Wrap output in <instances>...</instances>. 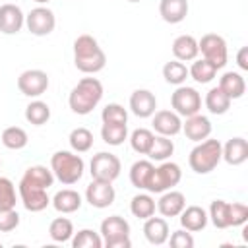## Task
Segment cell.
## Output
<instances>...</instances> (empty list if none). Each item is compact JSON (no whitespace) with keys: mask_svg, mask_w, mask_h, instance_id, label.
<instances>
[{"mask_svg":"<svg viewBox=\"0 0 248 248\" xmlns=\"http://www.w3.org/2000/svg\"><path fill=\"white\" fill-rule=\"evenodd\" d=\"M205 108L211 112V114H225L229 108H231V99L219 89V87H211L207 93H205Z\"/></svg>","mask_w":248,"mask_h":248,"instance_id":"cell-29","label":"cell"},{"mask_svg":"<svg viewBox=\"0 0 248 248\" xmlns=\"http://www.w3.org/2000/svg\"><path fill=\"white\" fill-rule=\"evenodd\" d=\"M207 211L200 205H188L180 211V225L182 229L190 231V232H200L207 227Z\"/></svg>","mask_w":248,"mask_h":248,"instance_id":"cell-20","label":"cell"},{"mask_svg":"<svg viewBox=\"0 0 248 248\" xmlns=\"http://www.w3.org/2000/svg\"><path fill=\"white\" fill-rule=\"evenodd\" d=\"M52 207L58 211V213H74L81 207V196L79 192L72 190V188H64V190H58L54 194V198L50 200Z\"/></svg>","mask_w":248,"mask_h":248,"instance_id":"cell-24","label":"cell"},{"mask_svg":"<svg viewBox=\"0 0 248 248\" xmlns=\"http://www.w3.org/2000/svg\"><path fill=\"white\" fill-rule=\"evenodd\" d=\"M130 211L138 219H147L155 213V200L149 194H136L130 202Z\"/></svg>","mask_w":248,"mask_h":248,"instance_id":"cell-35","label":"cell"},{"mask_svg":"<svg viewBox=\"0 0 248 248\" xmlns=\"http://www.w3.org/2000/svg\"><path fill=\"white\" fill-rule=\"evenodd\" d=\"M188 76L198 83H209L217 76V68L205 58H200V60L196 58L192 60V66L188 68Z\"/></svg>","mask_w":248,"mask_h":248,"instance_id":"cell-30","label":"cell"},{"mask_svg":"<svg viewBox=\"0 0 248 248\" xmlns=\"http://www.w3.org/2000/svg\"><path fill=\"white\" fill-rule=\"evenodd\" d=\"M114 198H116V192H114L112 182L93 178L89 182V186L85 188V200H87V203L91 207L105 209V207H108V205L114 203Z\"/></svg>","mask_w":248,"mask_h":248,"instance_id":"cell-12","label":"cell"},{"mask_svg":"<svg viewBox=\"0 0 248 248\" xmlns=\"http://www.w3.org/2000/svg\"><path fill=\"white\" fill-rule=\"evenodd\" d=\"M50 170H52L56 180H60L66 186H72L78 180H81L83 170H85V163L78 153L60 149L50 157Z\"/></svg>","mask_w":248,"mask_h":248,"instance_id":"cell-4","label":"cell"},{"mask_svg":"<svg viewBox=\"0 0 248 248\" xmlns=\"http://www.w3.org/2000/svg\"><path fill=\"white\" fill-rule=\"evenodd\" d=\"M172 153H174V143H172V140L167 138V136L157 134V136L153 138V145H151V149H149L147 155H149L151 161H167Z\"/></svg>","mask_w":248,"mask_h":248,"instance_id":"cell-38","label":"cell"},{"mask_svg":"<svg viewBox=\"0 0 248 248\" xmlns=\"http://www.w3.org/2000/svg\"><path fill=\"white\" fill-rule=\"evenodd\" d=\"M101 120L110 124H128V110L118 103H108L101 112Z\"/></svg>","mask_w":248,"mask_h":248,"instance_id":"cell-41","label":"cell"},{"mask_svg":"<svg viewBox=\"0 0 248 248\" xmlns=\"http://www.w3.org/2000/svg\"><path fill=\"white\" fill-rule=\"evenodd\" d=\"M167 240L170 242L172 248H192V246H194V236H192V232L186 231V229L174 231L172 234H169Z\"/></svg>","mask_w":248,"mask_h":248,"instance_id":"cell-44","label":"cell"},{"mask_svg":"<svg viewBox=\"0 0 248 248\" xmlns=\"http://www.w3.org/2000/svg\"><path fill=\"white\" fill-rule=\"evenodd\" d=\"M101 138L105 143L108 145H122L128 140V126L126 124H110V122H103L101 126Z\"/></svg>","mask_w":248,"mask_h":248,"instance_id":"cell-33","label":"cell"},{"mask_svg":"<svg viewBox=\"0 0 248 248\" xmlns=\"http://www.w3.org/2000/svg\"><path fill=\"white\" fill-rule=\"evenodd\" d=\"M48 74L43 70H25L17 78V89L25 97H41L48 89Z\"/></svg>","mask_w":248,"mask_h":248,"instance_id":"cell-11","label":"cell"},{"mask_svg":"<svg viewBox=\"0 0 248 248\" xmlns=\"http://www.w3.org/2000/svg\"><path fill=\"white\" fill-rule=\"evenodd\" d=\"M223 159V143L219 140L205 138L196 143V147L188 155V165L198 174L211 172Z\"/></svg>","mask_w":248,"mask_h":248,"instance_id":"cell-3","label":"cell"},{"mask_svg":"<svg viewBox=\"0 0 248 248\" xmlns=\"http://www.w3.org/2000/svg\"><path fill=\"white\" fill-rule=\"evenodd\" d=\"M101 238L107 248H130V223L120 215H110L101 223Z\"/></svg>","mask_w":248,"mask_h":248,"instance_id":"cell-5","label":"cell"},{"mask_svg":"<svg viewBox=\"0 0 248 248\" xmlns=\"http://www.w3.org/2000/svg\"><path fill=\"white\" fill-rule=\"evenodd\" d=\"M231 101L232 99H240L246 93V81L238 72H225L219 78V85H217Z\"/></svg>","mask_w":248,"mask_h":248,"instance_id":"cell-26","label":"cell"},{"mask_svg":"<svg viewBox=\"0 0 248 248\" xmlns=\"http://www.w3.org/2000/svg\"><path fill=\"white\" fill-rule=\"evenodd\" d=\"M172 54L180 62H192L198 58L200 48H198V39L194 35H178L172 41Z\"/></svg>","mask_w":248,"mask_h":248,"instance_id":"cell-22","label":"cell"},{"mask_svg":"<svg viewBox=\"0 0 248 248\" xmlns=\"http://www.w3.org/2000/svg\"><path fill=\"white\" fill-rule=\"evenodd\" d=\"M170 107L178 116H192L202 110V95L198 89L188 85H176L174 93L170 95Z\"/></svg>","mask_w":248,"mask_h":248,"instance_id":"cell-8","label":"cell"},{"mask_svg":"<svg viewBox=\"0 0 248 248\" xmlns=\"http://www.w3.org/2000/svg\"><path fill=\"white\" fill-rule=\"evenodd\" d=\"M21 180L27 182V184H33V186H39V188L48 190V188L54 184V174H52V170L46 169L45 165H33V167H29V169L23 172Z\"/></svg>","mask_w":248,"mask_h":248,"instance_id":"cell-28","label":"cell"},{"mask_svg":"<svg viewBox=\"0 0 248 248\" xmlns=\"http://www.w3.org/2000/svg\"><path fill=\"white\" fill-rule=\"evenodd\" d=\"M155 207L159 209V213L163 217H178L180 211L186 207V196L182 192L170 188V190L161 194V198H159Z\"/></svg>","mask_w":248,"mask_h":248,"instance_id":"cell-18","label":"cell"},{"mask_svg":"<svg viewBox=\"0 0 248 248\" xmlns=\"http://www.w3.org/2000/svg\"><path fill=\"white\" fill-rule=\"evenodd\" d=\"M153 138H155V134L151 130H147V128H136L130 134V145H132V149L136 153L147 155L149 149H151V145H153Z\"/></svg>","mask_w":248,"mask_h":248,"instance_id":"cell-39","label":"cell"},{"mask_svg":"<svg viewBox=\"0 0 248 248\" xmlns=\"http://www.w3.org/2000/svg\"><path fill=\"white\" fill-rule=\"evenodd\" d=\"M48 236L54 242H68L74 236V223L68 217H56L48 225Z\"/></svg>","mask_w":248,"mask_h":248,"instance_id":"cell-32","label":"cell"},{"mask_svg":"<svg viewBox=\"0 0 248 248\" xmlns=\"http://www.w3.org/2000/svg\"><path fill=\"white\" fill-rule=\"evenodd\" d=\"M128 2H141V0H128Z\"/></svg>","mask_w":248,"mask_h":248,"instance_id":"cell-48","label":"cell"},{"mask_svg":"<svg viewBox=\"0 0 248 248\" xmlns=\"http://www.w3.org/2000/svg\"><path fill=\"white\" fill-rule=\"evenodd\" d=\"M25 25V16L19 6L16 4H2L0 6V33L16 35Z\"/></svg>","mask_w":248,"mask_h":248,"instance_id":"cell-14","label":"cell"},{"mask_svg":"<svg viewBox=\"0 0 248 248\" xmlns=\"http://www.w3.org/2000/svg\"><path fill=\"white\" fill-rule=\"evenodd\" d=\"M17 192H19V198H21L23 207H25L27 211H31V213H39V211L46 209L48 203H50V198H48V194H46L45 188L27 184V182H23V180H19Z\"/></svg>","mask_w":248,"mask_h":248,"instance_id":"cell-13","label":"cell"},{"mask_svg":"<svg viewBox=\"0 0 248 248\" xmlns=\"http://www.w3.org/2000/svg\"><path fill=\"white\" fill-rule=\"evenodd\" d=\"M19 225V213L16 207L12 209H0V232H12Z\"/></svg>","mask_w":248,"mask_h":248,"instance_id":"cell-43","label":"cell"},{"mask_svg":"<svg viewBox=\"0 0 248 248\" xmlns=\"http://www.w3.org/2000/svg\"><path fill=\"white\" fill-rule=\"evenodd\" d=\"M207 217L211 219L215 229H229L232 227V203L225 200H213L209 205Z\"/></svg>","mask_w":248,"mask_h":248,"instance_id":"cell-25","label":"cell"},{"mask_svg":"<svg viewBox=\"0 0 248 248\" xmlns=\"http://www.w3.org/2000/svg\"><path fill=\"white\" fill-rule=\"evenodd\" d=\"M163 78L167 83L170 85H182L190 76H188V68L184 62L180 60H170L163 66Z\"/></svg>","mask_w":248,"mask_h":248,"instance_id":"cell-36","label":"cell"},{"mask_svg":"<svg viewBox=\"0 0 248 248\" xmlns=\"http://www.w3.org/2000/svg\"><path fill=\"white\" fill-rule=\"evenodd\" d=\"M198 48L202 52V58H205L207 62H211L217 70H221L227 64V60H229L227 41L221 35H217V33H205L198 41Z\"/></svg>","mask_w":248,"mask_h":248,"instance_id":"cell-7","label":"cell"},{"mask_svg":"<svg viewBox=\"0 0 248 248\" xmlns=\"http://www.w3.org/2000/svg\"><path fill=\"white\" fill-rule=\"evenodd\" d=\"M248 159V141L240 136L231 138L225 145H223V161L227 165L238 167Z\"/></svg>","mask_w":248,"mask_h":248,"instance_id":"cell-21","label":"cell"},{"mask_svg":"<svg viewBox=\"0 0 248 248\" xmlns=\"http://www.w3.org/2000/svg\"><path fill=\"white\" fill-rule=\"evenodd\" d=\"M68 141H70V147L76 151V153H85L93 147V134L91 130L79 126V128H74L68 136Z\"/></svg>","mask_w":248,"mask_h":248,"instance_id":"cell-37","label":"cell"},{"mask_svg":"<svg viewBox=\"0 0 248 248\" xmlns=\"http://www.w3.org/2000/svg\"><path fill=\"white\" fill-rule=\"evenodd\" d=\"M0 246H2V244H0Z\"/></svg>","mask_w":248,"mask_h":248,"instance_id":"cell-50","label":"cell"},{"mask_svg":"<svg viewBox=\"0 0 248 248\" xmlns=\"http://www.w3.org/2000/svg\"><path fill=\"white\" fill-rule=\"evenodd\" d=\"M211 122H209V118L207 116H203V114H192V116H188L186 118V122H182V132H184V136L188 138V140H192V141H202V140H205V138H209L211 136Z\"/></svg>","mask_w":248,"mask_h":248,"instance_id":"cell-17","label":"cell"},{"mask_svg":"<svg viewBox=\"0 0 248 248\" xmlns=\"http://www.w3.org/2000/svg\"><path fill=\"white\" fill-rule=\"evenodd\" d=\"M155 165L147 159H140L130 167V182L132 186H136L138 190H147L151 174H153Z\"/></svg>","mask_w":248,"mask_h":248,"instance_id":"cell-27","label":"cell"},{"mask_svg":"<svg viewBox=\"0 0 248 248\" xmlns=\"http://www.w3.org/2000/svg\"><path fill=\"white\" fill-rule=\"evenodd\" d=\"M248 221V205L234 202L232 203V227H242Z\"/></svg>","mask_w":248,"mask_h":248,"instance_id":"cell-45","label":"cell"},{"mask_svg":"<svg viewBox=\"0 0 248 248\" xmlns=\"http://www.w3.org/2000/svg\"><path fill=\"white\" fill-rule=\"evenodd\" d=\"M16 207V186L8 176H0V209Z\"/></svg>","mask_w":248,"mask_h":248,"instance_id":"cell-42","label":"cell"},{"mask_svg":"<svg viewBox=\"0 0 248 248\" xmlns=\"http://www.w3.org/2000/svg\"><path fill=\"white\" fill-rule=\"evenodd\" d=\"M103 99V83L97 78H81L68 95V105L72 112L85 116Z\"/></svg>","mask_w":248,"mask_h":248,"instance_id":"cell-2","label":"cell"},{"mask_svg":"<svg viewBox=\"0 0 248 248\" xmlns=\"http://www.w3.org/2000/svg\"><path fill=\"white\" fill-rule=\"evenodd\" d=\"M0 140H2V145H4V147L14 149V151L23 149V147L27 145V141H29L27 132H25L23 128H19V126H8V128H4Z\"/></svg>","mask_w":248,"mask_h":248,"instance_id":"cell-34","label":"cell"},{"mask_svg":"<svg viewBox=\"0 0 248 248\" xmlns=\"http://www.w3.org/2000/svg\"><path fill=\"white\" fill-rule=\"evenodd\" d=\"M72 246L74 248H101L103 246V238L93 229H81V231L74 232Z\"/></svg>","mask_w":248,"mask_h":248,"instance_id":"cell-40","label":"cell"},{"mask_svg":"<svg viewBox=\"0 0 248 248\" xmlns=\"http://www.w3.org/2000/svg\"><path fill=\"white\" fill-rule=\"evenodd\" d=\"M236 64L240 70H248V46H242L236 54Z\"/></svg>","mask_w":248,"mask_h":248,"instance_id":"cell-46","label":"cell"},{"mask_svg":"<svg viewBox=\"0 0 248 248\" xmlns=\"http://www.w3.org/2000/svg\"><path fill=\"white\" fill-rule=\"evenodd\" d=\"M0 167H2V161H0Z\"/></svg>","mask_w":248,"mask_h":248,"instance_id":"cell-49","label":"cell"},{"mask_svg":"<svg viewBox=\"0 0 248 248\" xmlns=\"http://www.w3.org/2000/svg\"><path fill=\"white\" fill-rule=\"evenodd\" d=\"M122 170V163L114 153L108 151H99L97 155L91 157L89 163V172L93 178L97 180H107V182H114L120 176Z\"/></svg>","mask_w":248,"mask_h":248,"instance_id":"cell-9","label":"cell"},{"mask_svg":"<svg viewBox=\"0 0 248 248\" xmlns=\"http://www.w3.org/2000/svg\"><path fill=\"white\" fill-rule=\"evenodd\" d=\"M74 64L83 74H97L107 64V54L93 35H79L74 41Z\"/></svg>","mask_w":248,"mask_h":248,"instance_id":"cell-1","label":"cell"},{"mask_svg":"<svg viewBox=\"0 0 248 248\" xmlns=\"http://www.w3.org/2000/svg\"><path fill=\"white\" fill-rule=\"evenodd\" d=\"M25 25L35 37H46L56 27V16L46 6H37L25 16Z\"/></svg>","mask_w":248,"mask_h":248,"instance_id":"cell-10","label":"cell"},{"mask_svg":"<svg viewBox=\"0 0 248 248\" xmlns=\"http://www.w3.org/2000/svg\"><path fill=\"white\" fill-rule=\"evenodd\" d=\"M33 2H37V4H48L50 0H33Z\"/></svg>","mask_w":248,"mask_h":248,"instance_id":"cell-47","label":"cell"},{"mask_svg":"<svg viewBox=\"0 0 248 248\" xmlns=\"http://www.w3.org/2000/svg\"><path fill=\"white\" fill-rule=\"evenodd\" d=\"M157 108V99L149 89H136L130 95V110L138 118H149L153 116Z\"/></svg>","mask_w":248,"mask_h":248,"instance_id":"cell-16","label":"cell"},{"mask_svg":"<svg viewBox=\"0 0 248 248\" xmlns=\"http://www.w3.org/2000/svg\"><path fill=\"white\" fill-rule=\"evenodd\" d=\"M182 178V170L176 163L172 161H161L159 167L153 169V174H151V180H149V186H147V192L149 194H163L170 188H174Z\"/></svg>","mask_w":248,"mask_h":248,"instance_id":"cell-6","label":"cell"},{"mask_svg":"<svg viewBox=\"0 0 248 248\" xmlns=\"http://www.w3.org/2000/svg\"><path fill=\"white\" fill-rule=\"evenodd\" d=\"M153 130L161 136L172 138L182 132V120L174 110H155L153 112Z\"/></svg>","mask_w":248,"mask_h":248,"instance_id":"cell-15","label":"cell"},{"mask_svg":"<svg viewBox=\"0 0 248 248\" xmlns=\"http://www.w3.org/2000/svg\"><path fill=\"white\" fill-rule=\"evenodd\" d=\"M143 234L147 238L149 244L153 246H161L167 242L170 231H169V223L165 217H147L145 223H143Z\"/></svg>","mask_w":248,"mask_h":248,"instance_id":"cell-19","label":"cell"},{"mask_svg":"<svg viewBox=\"0 0 248 248\" xmlns=\"http://www.w3.org/2000/svg\"><path fill=\"white\" fill-rule=\"evenodd\" d=\"M188 0H161L159 2V16L167 23H180L188 16Z\"/></svg>","mask_w":248,"mask_h":248,"instance_id":"cell-23","label":"cell"},{"mask_svg":"<svg viewBox=\"0 0 248 248\" xmlns=\"http://www.w3.org/2000/svg\"><path fill=\"white\" fill-rule=\"evenodd\" d=\"M25 120L33 126H43L50 120V107L45 101H31L25 107Z\"/></svg>","mask_w":248,"mask_h":248,"instance_id":"cell-31","label":"cell"}]
</instances>
